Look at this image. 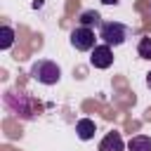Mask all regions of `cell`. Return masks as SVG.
I'll list each match as a JSON object with an SVG mask.
<instances>
[{
	"label": "cell",
	"mask_w": 151,
	"mask_h": 151,
	"mask_svg": "<svg viewBox=\"0 0 151 151\" xmlns=\"http://www.w3.org/2000/svg\"><path fill=\"white\" fill-rule=\"evenodd\" d=\"M94 132H97V125H94L92 118H80V120L76 123V134H78V139L87 142V139L94 137Z\"/></svg>",
	"instance_id": "8992f818"
},
{
	"label": "cell",
	"mask_w": 151,
	"mask_h": 151,
	"mask_svg": "<svg viewBox=\"0 0 151 151\" xmlns=\"http://www.w3.org/2000/svg\"><path fill=\"white\" fill-rule=\"evenodd\" d=\"M101 17H99V12H94V9H85L83 14H80V26H87V28H92V26H99L101 28Z\"/></svg>",
	"instance_id": "ba28073f"
},
{
	"label": "cell",
	"mask_w": 151,
	"mask_h": 151,
	"mask_svg": "<svg viewBox=\"0 0 151 151\" xmlns=\"http://www.w3.org/2000/svg\"><path fill=\"white\" fill-rule=\"evenodd\" d=\"M99 38L104 40V45L109 47H118L130 38V28L120 21H104L99 28Z\"/></svg>",
	"instance_id": "7a4b0ae2"
},
{
	"label": "cell",
	"mask_w": 151,
	"mask_h": 151,
	"mask_svg": "<svg viewBox=\"0 0 151 151\" xmlns=\"http://www.w3.org/2000/svg\"><path fill=\"white\" fill-rule=\"evenodd\" d=\"M71 45L78 50V52H92L97 47V35H94V28H87V26H76L71 31Z\"/></svg>",
	"instance_id": "3957f363"
},
{
	"label": "cell",
	"mask_w": 151,
	"mask_h": 151,
	"mask_svg": "<svg viewBox=\"0 0 151 151\" xmlns=\"http://www.w3.org/2000/svg\"><path fill=\"white\" fill-rule=\"evenodd\" d=\"M90 64L94 66V68H109L111 64H113V50L109 47V45H97L92 52H90Z\"/></svg>",
	"instance_id": "277c9868"
},
{
	"label": "cell",
	"mask_w": 151,
	"mask_h": 151,
	"mask_svg": "<svg viewBox=\"0 0 151 151\" xmlns=\"http://www.w3.org/2000/svg\"><path fill=\"white\" fill-rule=\"evenodd\" d=\"M101 5H118V0H101Z\"/></svg>",
	"instance_id": "8fae6325"
},
{
	"label": "cell",
	"mask_w": 151,
	"mask_h": 151,
	"mask_svg": "<svg viewBox=\"0 0 151 151\" xmlns=\"http://www.w3.org/2000/svg\"><path fill=\"white\" fill-rule=\"evenodd\" d=\"M12 45H14V28L2 26L0 28V50H9Z\"/></svg>",
	"instance_id": "9c48e42d"
},
{
	"label": "cell",
	"mask_w": 151,
	"mask_h": 151,
	"mask_svg": "<svg viewBox=\"0 0 151 151\" xmlns=\"http://www.w3.org/2000/svg\"><path fill=\"white\" fill-rule=\"evenodd\" d=\"M31 78L42 83V85H57L61 80V68L52 59H38L31 66Z\"/></svg>",
	"instance_id": "6da1fadb"
},
{
	"label": "cell",
	"mask_w": 151,
	"mask_h": 151,
	"mask_svg": "<svg viewBox=\"0 0 151 151\" xmlns=\"http://www.w3.org/2000/svg\"><path fill=\"white\" fill-rule=\"evenodd\" d=\"M146 87H149V90H151V71H149V73H146Z\"/></svg>",
	"instance_id": "7c38bea8"
},
{
	"label": "cell",
	"mask_w": 151,
	"mask_h": 151,
	"mask_svg": "<svg viewBox=\"0 0 151 151\" xmlns=\"http://www.w3.org/2000/svg\"><path fill=\"white\" fill-rule=\"evenodd\" d=\"M99 151H125V142H123L120 132H109L99 142Z\"/></svg>",
	"instance_id": "5b68a950"
},
{
	"label": "cell",
	"mask_w": 151,
	"mask_h": 151,
	"mask_svg": "<svg viewBox=\"0 0 151 151\" xmlns=\"http://www.w3.org/2000/svg\"><path fill=\"white\" fill-rule=\"evenodd\" d=\"M137 54H139L142 59H151V35H144V38H139Z\"/></svg>",
	"instance_id": "30bf717a"
},
{
	"label": "cell",
	"mask_w": 151,
	"mask_h": 151,
	"mask_svg": "<svg viewBox=\"0 0 151 151\" xmlns=\"http://www.w3.org/2000/svg\"><path fill=\"white\" fill-rule=\"evenodd\" d=\"M127 151H151V137L137 134L127 142Z\"/></svg>",
	"instance_id": "52a82bcc"
}]
</instances>
